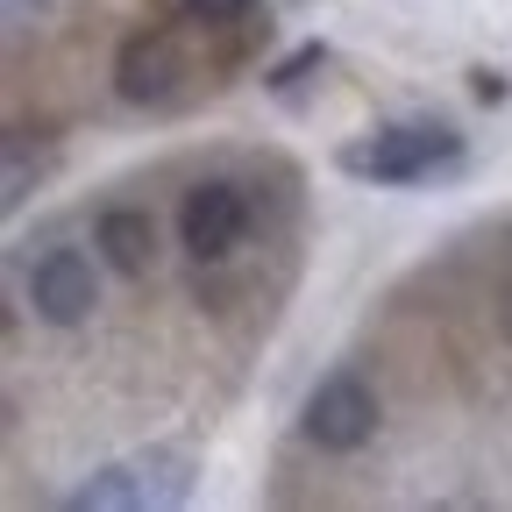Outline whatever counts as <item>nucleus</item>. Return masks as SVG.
<instances>
[{
    "instance_id": "1",
    "label": "nucleus",
    "mask_w": 512,
    "mask_h": 512,
    "mask_svg": "<svg viewBox=\"0 0 512 512\" xmlns=\"http://www.w3.org/2000/svg\"><path fill=\"white\" fill-rule=\"evenodd\" d=\"M463 164H470V136L456 121H434V114L384 121V128L335 150V171L363 178V185H434V178H456Z\"/></svg>"
},
{
    "instance_id": "2",
    "label": "nucleus",
    "mask_w": 512,
    "mask_h": 512,
    "mask_svg": "<svg viewBox=\"0 0 512 512\" xmlns=\"http://www.w3.org/2000/svg\"><path fill=\"white\" fill-rule=\"evenodd\" d=\"M192 491V456L185 448H143V456L100 463L93 477H79L64 491L72 512H143V505H185Z\"/></svg>"
},
{
    "instance_id": "3",
    "label": "nucleus",
    "mask_w": 512,
    "mask_h": 512,
    "mask_svg": "<svg viewBox=\"0 0 512 512\" xmlns=\"http://www.w3.org/2000/svg\"><path fill=\"white\" fill-rule=\"evenodd\" d=\"M377 420H384V406H377V392L356 370H328L306 392V406H299V434L313 448H328V456H356V448H370Z\"/></svg>"
},
{
    "instance_id": "4",
    "label": "nucleus",
    "mask_w": 512,
    "mask_h": 512,
    "mask_svg": "<svg viewBox=\"0 0 512 512\" xmlns=\"http://www.w3.org/2000/svg\"><path fill=\"white\" fill-rule=\"evenodd\" d=\"M22 299L29 313L43 320V328H86L93 306H100V271H93V256L86 249H43L29 278H22Z\"/></svg>"
},
{
    "instance_id": "5",
    "label": "nucleus",
    "mask_w": 512,
    "mask_h": 512,
    "mask_svg": "<svg viewBox=\"0 0 512 512\" xmlns=\"http://www.w3.org/2000/svg\"><path fill=\"white\" fill-rule=\"evenodd\" d=\"M249 235V200H242V185L228 178H200L178 200V242L192 264H221V256H235Z\"/></svg>"
},
{
    "instance_id": "6",
    "label": "nucleus",
    "mask_w": 512,
    "mask_h": 512,
    "mask_svg": "<svg viewBox=\"0 0 512 512\" xmlns=\"http://www.w3.org/2000/svg\"><path fill=\"white\" fill-rule=\"evenodd\" d=\"M185 43L171 29H136V36H121L114 50V93L128 107H171L178 86H185Z\"/></svg>"
},
{
    "instance_id": "7",
    "label": "nucleus",
    "mask_w": 512,
    "mask_h": 512,
    "mask_svg": "<svg viewBox=\"0 0 512 512\" xmlns=\"http://www.w3.org/2000/svg\"><path fill=\"white\" fill-rule=\"evenodd\" d=\"M93 249L114 278H150L157 271V221L150 207H107L93 221Z\"/></svg>"
},
{
    "instance_id": "8",
    "label": "nucleus",
    "mask_w": 512,
    "mask_h": 512,
    "mask_svg": "<svg viewBox=\"0 0 512 512\" xmlns=\"http://www.w3.org/2000/svg\"><path fill=\"white\" fill-rule=\"evenodd\" d=\"M328 64H335V50H328V43H299L292 57H278L271 72H264V93H271V100H285V107H306V93L320 86V72H328Z\"/></svg>"
},
{
    "instance_id": "9",
    "label": "nucleus",
    "mask_w": 512,
    "mask_h": 512,
    "mask_svg": "<svg viewBox=\"0 0 512 512\" xmlns=\"http://www.w3.org/2000/svg\"><path fill=\"white\" fill-rule=\"evenodd\" d=\"M43 178V157L29 150V128H8V143H0V207L22 214L29 207V192Z\"/></svg>"
},
{
    "instance_id": "10",
    "label": "nucleus",
    "mask_w": 512,
    "mask_h": 512,
    "mask_svg": "<svg viewBox=\"0 0 512 512\" xmlns=\"http://www.w3.org/2000/svg\"><path fill=\"white\" fill-rule=\"evenodd\" d=\"M185 22H200V29H235L249 15V0H178Z\"/></svg>"
},
{
    "instance_id": "11",
    "label": "nucleus",
    "mask_w": 512,
    "mask_h": 512,
    "mask_svg": "<svg viewBox=\"0 0 512 512\" xmlns=\"http://www.w3.org/2000/svg\"><path fill=\"white\" fill-rule=\"evenodd\" d=\"M512 93V79L505 72H491V64H470V100H484V107H498Z\"/></svg>"
},
{
    "instance_id": "12",
    "label": "nucleus",
    "mask_w": 512,
    "mask_h": 512,
    "mask_svg": "<svg viewBox=\"0 0 512 512\" xmlns=\"http://www.w3.org/2000/svg\"><path fill=\"white\" fill-rule=\"evenodd\" d=\"M43 15H50V0H8V29H15V36H22L29 22H43Z\"/></svg>"
}]
</instances>
